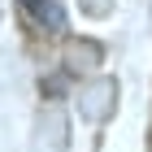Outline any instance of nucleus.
Returning a JSON list of instances; mask_svg holds the SVG:
<instances>
[{
  "label": "nucleus",
  "mask_w": 152,
  "mask_h": 152,
  "mask_svg": "<svg viewBox=\"0 0 152 152\" xmlns=\"http://www.w3.org/2000/svg\"><path fill=\"white\" fill-rule=\"evenodd\" d=\"M22 4H26V13H31L39 26H48V31H61V26H65V13H61L57 0H22Z\"/></svg>",
  "instance_id": "1"
}]
</instances>
